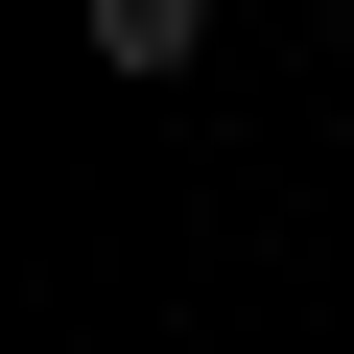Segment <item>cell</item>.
Here are the masks:
<instances>
[{
	"label": "cell",
	"mask_w": 354,
	"mask_h": 354,
	"mask_svg": "<svg viewBox=\"0 0 354 354\" xmlns=\"http://www.w3.org/2000/svg\"><path fill=\"white\" fill-rule=\"evenodd\" d=\"M189 48H213V0H95V71H118V95H165Z\"/></svg>",
	"instance_id": "obj_1"
}]
</instances>
